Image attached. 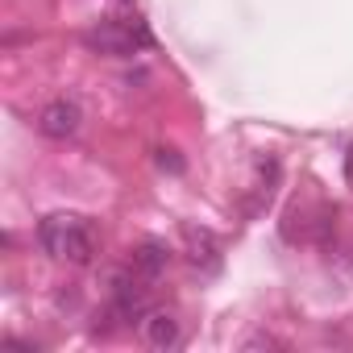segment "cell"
Wrapping results in <instances>:
<instances>
[{"label": "cell", "instance_id": "obj_1", "mask_svg": "<svg viewBox=\"0 0 353 353\" xmlns=\"http://www.w3.org/2000/svg\"><path fill=\"white\" fill-rule=\"evenodd\" d=\"M38 241L50 258L59 262H71V266H88L92 254H96V233L83 216L75 212H50L42 225H38Z\"/></svg>", "mask_w": 353, "mask_h": 353}, {"label": "cell", "instance_id": "obj_2", "mask_svg": "<svg viewBox=\"0 0 353 353\" xmlns=\"http://www.w3.org/2000/svg\"><path fill=\"white\" fill-rule=\"evenodd\" d=\"M88 46L100 50V54H133L141 46H150V30L141 21H104L88 34Z\"/></svg>", "mask_w": 353, "mask_h": 353}, {"label": "cell", "instance_id": "obj_3", "mask_svg": "<svg viewBox=\"0 0 353 353\" xmlns=\"http://www.w3.org/2000/svg\"><path fill=\"white\" fill-rule=\"evenodd\" d=\"M79 125H83V108H79L75 100H67V96L50 100V104L38 112V129H42V137H50V141H67V137H75Z\"/></svg>", "mask_w": 353, "mask_h": 353}, {"label": "cell", "instance_id": "obj_4", "mask_svg": "<svg viewBox=\"0 0 353 353\" xmlns=\"http://www.w3.org/2000/svg\"><path fill=\"white\" fill-rule=\"evenodd\" d=\"M141 336L150 349H174L179 345V320L170 312H145L141 316Z\"/></svg>", "mask_w": 353, "mask_h": 353}, {"label": "cell", "instance_id": "obj_5", "mask_svg": "<svg viewBox=\"0 0 353 353\" xmlns=\"http://www.w3.org/2000/svg\"><path fill=\"white\" fill-rule=\"evenodd\" d=\"M166 266H170V250L162 245V241H141L137 250H133V270L141 274V279H158V274H166Z\"/></svg>", "mask_w": 353, "mask_h": 353}, {"label": "cell", "instance_id": "obj_6", "mask_svg": "<svg viewBox=\"0 0 353 353\" xmlns=\"http://www.w3.org/2000/svg\"><path fill=\"white\" fill-rule=\"evenodd\" d=\"M188 250H192L196 266H216L221 262V241L208 229H188Z\"/></svg>", "mask_w": 353, "mask_h": 353}, {"label": "cell", "instance_id": "obj_7", "mask_svg": "<svg viewBox=\"0 0 353 353\" xmlns=\"http://www.w3.org/2000/svg\"><path fill=\"white\" fill-rule=\"evenodd\" d=\"M245 349H279V341H274V336H250Z\"/></svg>", "mask_w": 353, "mask_h": 353}]
</instances>
